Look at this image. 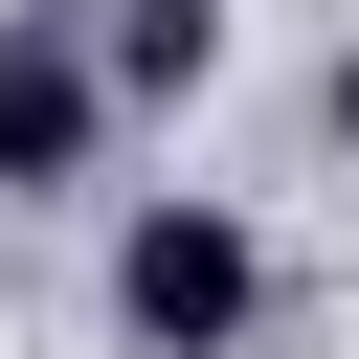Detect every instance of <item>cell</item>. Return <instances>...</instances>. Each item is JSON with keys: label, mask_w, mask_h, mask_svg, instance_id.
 Masks as SVG:
<instances>
[{"label": "cell", "mask_w": 359, "mask_h": 359, "mask_svg": "<svg viewBox=\"0 0 359 359\" xmlns=\"http://www.w3.org/2000/svg\"><path fill=\"white\" fill-rule=\"evenodd\" d=\"M112 337H135V359H247V337H269V224L202 202V180L135 202V224H112Z\"/></svg>", "instance_id": "obj_1"}, {"label": "cell", "mask_w": 359, "mask_h": 359, "mask_svg": "<svg viewBox=\"0 0 359 359\" xmlns=\"http://www.w3.org/2000/svg\"><path fill=\"white\" fill-rule=\"evenodd\" d=\"M112 157V67H90V22L67 0H0V202H67Z\"/></svg>", "instance_id": "obj_2"}, {"label": "cell", "mask_w": 359, "mask_h": 359, "mask_svg": "<svg viewBox=\"0 0 359 359\" xmlns=\"http://www.w3.org/2000/svg\"><path fill=\"white\" fill-rule=\"evenodd\" d=\"M90 67H112V112H180V90L224 67V0H112V22H90Z\"/></svg>", "instance_id": "obj_3"}]
</instances>
